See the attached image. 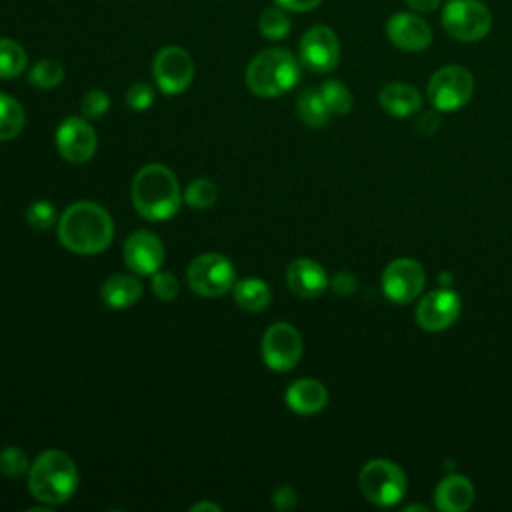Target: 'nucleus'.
Wrapping results in <instances>:
<instances>
[{
    "label": "nucleus",
    "mask_w": 512,
    "mask_h": 512,
    "mask_svg": "<svg viewBox=\"0 0 512 512\" xmlns=\"http://www.w3.org/2000/svg\"><path fill=\"white\" fill-rule=\"evenodd\" d=\"M418 130L420 132H424V134H432V132H436L438 130V126H440V118H438V114L436 112H426V114H422L420 116V120H418Z\"/></svg>",
    "instance_id": "obj_38"
},
{
    "label": "nucleus",
    "mask_w": 512,
    "mask_h": 512,
    "mask_svg": "<svg viewBox=\"0 0 512 512\" xmlns=\"http://www.w3.org/2000/svg\"><path fill=\"white\" fill-rule=\"evenodd\" d=\"M26 222L36 230H48L56 224V210L46 200L32 202L26 210Z\"/></svg>",
    "instance_id": "obj_31"
},
{
    "label": "nucleus",
    "mask_w": 512,
    "mask_h": 512,
    "mask_svg": "<svg viewBox=\"0 0 512 512\" xmlns=\"http://www.w3.org/2000/svg\"><path fill=\"white\" fill-rule=\"evenodd\" d=\"M302 356V338L300 332L286 324H272L262 338V358L266 366L274 372H288L298 364Z\"/></svg>",
    "instance_id": "obj_11"
},
{
    "label": "nucleus",
    "mask_w": 512,
    "mask_h": 512,
    "mask_svg": "<svg viewBox=\"0 0 512 512\" xmlns=\"http://www.w3.org/2000/svg\"><path fill=\"white\" fill-rule=\"evenodd\" d=\"M24 126V108L12 96L0 92V140H10Z\"/></svg>",
    "instance_id": "obj_24"
},
{
    "label": "nucleus",
    "mask_w": 512,
    "mask_h": 512,
    "mask_svg": "<svg viewBox=\"0 0 512 512\" xmlns=\"http://www.w3.org/2000/svg\"><path fill=\"white\" fill-rule=\"evenodd\" d=\"M28 470V456L18 446H6L0 450V474L6 478H18Z\"/></svg>",
    "instance_id": "obj_30"
},
{
    "label": "nucleus",
    "mask_w": 512,
    "mask_h": 512,
    "mask_svg": "<svg viewBox=\"0 0 512 512\" xmlns=\"http://www.w3.org/2000/svg\"><path fill=\"white\" fill-rule=\"evenodd\" d=\"M54 140L60 156L72 164L88 162L94 156L98 144L92 126L78 116L66 118L58 126Z\"/></svg>",
    "instance_id": "obj_13"
},
{
    "label": "nucleus",
    "mask_w": 512,
    "mask_h": 512,
    "mask_svg": "<svg viewBox=\"0 0 512 512\" xmlns=\"http://www.w3.org/2000/svg\"><path fill=\"white\" fill-rule=\"evenodd\" d=\"M460 314V296L450 288H438L428 292L418 308H416V322L430 332L444 330L454 324Z\"/></svg>",
    "instance_id": "obj_14"
},
{
    "label": "nucleus",
    "mask_w": 512,
    "mask_h": 512,
    "mask_svg": "<svg viewBox=\"0 0 512 512\" xmlns=\"http://www.w3.org/2000/svg\"><path fill=\"white\" fill-rule=\"evenodd\" d=\"M474 500V486L466 476H446L434 490V502L444 512H464Z\"/></svg>",
    "instance_id": "obj_19"
},
{
    "label": "nucleus",
    "mask_w": 512,
    "mask_h": 512,
    "mask_svg": "<svg viewBox=\"0 0 512 512\" xmlns=\"http://www.w3.org/2000/svg\"><path fill=\"white\" fill-rule=\"evenodd\" d=\"M152 102H154V90L146 82H136L126 92V104L136 112H142V110L150 108Z\"/></svg>",
    "instance_id": "obj_34"
},
{
    "label": "nucleus",
    "mask_w": 512,
    "mask_h": 512,
    "mask_svg": "<svg viewBox=\"0 0 512 512\" xmlns=\"http://www.w3.org/2000/svg\"><path fill=\"white\" fill-rule=\"evenodd\" d=\"M332 288L336 294H350L356 288V278L350 272H338L332 280Z\"/></svg>",
    "instance_id": "obj_37"
},
{
    "label": "nucleus",
    "mask_w": 512,
    "mask_h": 512,
    "mask_svg": "<svg viewBox=\"0 0 512 512\" xmlns=\"http://www.w3.org/2000/svg\"><path fill=\"white\" fill-rule=\"evenodd\" d=\"M132 204L146 220H168L180 204V184L170 168L164 164H146L132 180Z\"/></svg>",
    "instance_id": "obj_2"
},
{
    "label": "nucleus",
    "mask_w": 512,
    "mask_h": 512,
    "mask_svg": "<svg viewBox=\"0 0 512 512\" xmlns=\"http://www.w3.org/2000/svg\"><path fill=\"white\" fill-rule=\"evenodd\" d=\"M424 268L412 258H398L382 272V292L396 304L412 302L424 288Z\"/></svg>",
    "instance_id": "obj_12"
},
{
    "label": "nucleus",
    "mask_w": 512,
    "mask_h": 512,
    "mask_svg": "<svg viewBox=\"0 0 512 512\" xmlns=\"http://www.w3.org/2000/svg\"><path fill=\"white\" fill-rule=\"evenodd\" d=\"M28 486L36 500L62 504L76 492L78 470L72 458L62 450H46L30 466Z\"/></svg>",
    "instance_id": "obj_4"
},
{
    "label": "nucleus",
    "mask_w": 512,
    "mask_h": 512,
    "mask_svg": "<svg viewBox=\"0 0 512 512\" xmlns=\"http://www.w3.org/2000/svg\"><path fill=\"white\" fill-rule=\"evenodd\" d=\"M152 292L160 298V300H174L180 292V284L178 278L172 272H154L152 274Z\"/></svg>",
    "instance_id": "obj_33"
},
{
    "label": "nucleus",
    "mask_w": 512,
    "mask_h": 512,
    "mask_svg": "<svg viewBox=\"0 0 512 512\" xmlns=\"http://www.w3.org/2000/svg\"><path fill=\"white\" fill-rule=\"evenodd\" d=\"M474 94V78L468 68L460 64H448L438 68L426 86L430 104L440 112H454L468 104Z\"/></svg>",
    "instance_id": "obj_6"
},
{
    "label": "nucleus",
    "mask_w": 512,
    "mask_h": 512,
    "mask_svg": "<svg viewBox=\"0 0 512 512\" xmlns=\"http://www.w3.org/2000/svg\"><path fill=\"white\" fill-rule=\"evenodd\" d=\"M112 236V218L96 202H74L58 218V238L70 252L98 254L110 246Z\"/></svg>",
    "instance_id": "obj_1"
},
{
    "label": "nucleus",
    "mask_w": 512,
    "mask_h": 512,
    "mask_svg": "<svg viewBox=\"0 0 512 512\" xmlns=\"http://www.w3.org/2000/svg\"><path fill=\"white\" fill-rule=\"evenodd\" d=\"M62 80H64V68L60 62L52 58H44L36 62L28 72V82L34 88H42V90H50L58 86Z\"/></svg>",
    "instance_id": "obj_27"
},
{
    "label": "nucleus",
    "mask_w": 512,
    "mask_h": 512,
    "mask_svg": "<svg viewBox=\"0 0 512 512\" xmlns=\"http://www.w3.org/2000/svg\"><path fill=\"white\" fill-rule=\"evenodd\" d=\"M404 4L412 12H432L442 4V0H404Z\"/></svg>",
    "instance_id": "obj_39"
},
{
    "label": "nucleus",
    "mask_w": 512,
    "mask_h": 512,
    "mask_svg": "<svg viewBox=\"0 0 512 512\" xmlns=\"http://www.w3.org/2000/svg\"><path fill=\"white\" fill-rule=\"evenodd\" d=\"M388 40L406 52H420L432 44V30L418 12H396L386 22Z\"/></svg>",
    "instance_id": "obj_16"
},
{
    "label": "nucleus",
    "mask_w": 512,
    "mask_h": 512,
    "mask_svg": "<svg viewBox=\"0 0 512 512\" xmlns=\"http://www.w3.org/2000/svg\"><path fill=\"white\" fill-rule=\"evenodd\" d=\"M142 294V284L136 276L130 274H112L104 280L100 288V296L104 304H108L114 310L132 306Z\"/></svg>",
    "instance_id": "obj_21"
},
{
    "label": "nucleus",
    "mask_w": 512,
    "mask_h": 512,
    "mask_svg": "<svg viewBox=\"0 0 512 512\" xmlns=\"http://www.w3.org/2000/svg\"><path fill=\"white\" fill-rule=\"evenodd\" d=\"M320 94H322L330 114L342 116L352 108V94L346 88V84L340 82V80H326L320 86Z\"/></svg>",
    "instance_id": "obj_29"
},
{
    "label": "nucleus",
    "mask_w": 512,
    "mask_h": 512,
    "mask_svg": "<svg viewBox=\"0 0 512 512\" xmlns=\"http://www.w3.org/2000/svg\"><path fill=\"white\" fill-rule=\"evenodd\" d=\"M378 102L388 114L396 118H406L420 110L422 96L414 86L406 82H390L380 90Z\"/></svg>",
    "instance_id": "obj_20"
},
{
    "label": "nucleus",
    "mask_w": 512,
    "mask_h": 512,
    "mask_svg": "<svg viewBox=\"0 0 512 512\" xmlns=\"http://www.w3.org/2000/svg\"><path fill=\"white\" fill-rule=\"evenodd\" d=\"M232 294H234L236 304L248 312L266 310L272 300L268 284L260 278H244V280L236 282L232 286Z\"/></svg>",
    "instance_id": "obj_22"
},
{
    "label": "nucleus",
    "mask_w": 512,
    "mask_h": 512,
    "mask_svg": "<svg viewBox=\"0 0 512 512\" xmlns=\"http://www.w3.org/2000/svg\"><path fill=\"white\" fill-rule=\"evenodd\" d=\"M28 62L26 50L10 38H0V78H16L24 72Z\"/></svg>",
    "instance_id": "obj_25"
},
{
    "label": "nucleus",
    "mask_w": 512,
    "mask_h": 512,
    "mask_svg": "<svg viewBox=\"0 0 512 512\" xmlns=\"http://www.w3.org/2000/svg\"><path fill=\"white\" fill-rule=\"evenodd\" d=\"M442 28L460 42H478L492 28V12L480 0H448L442 6Z\"/></svg>",
    "instance_id": "obj_5"
},
{
    "label": "nucleus",
    "mask_w": 512,
    "mask_h": 512,
    "mask_svg": "<svg viewBox=\"0 0 512 512\" xmlns=\"http://www.w3.org/2000/svg\"><path fill=\"white\" fill-rule=\"evenodd\" d=\"M322 0H274L276 6L284 8L286 12H310L320 6Z\"/></svg>",
    "instance_id": "obj_36"
},
{
    "label": "nucleus",
    "mask_w": 512,
    "mask_h": 512,
    "mask_svg": "<svg viewBox=\"0 0 512 512\" xmlns=\"http://www.w3.org/2000/svg\"><path fill=\"white\" fill-rule=\"evenodd\" d=\"M124 262L132 272L152 276L164 262V246L160 238L150 230L132 232L124 242Z\"/></svg>",
    "instance_id": "obj_15"
},
{
    "label": "nucleus",
    "mask_w": 512,
    "mask_h": 512,
    "mask_svg": "<svg viewBox=\"0 0 512 512\" xmlns=\"http://www.w3.org/2000/svg\"><path fill=\"white\" fill-rule=\"evenodd\" d=\"M300 80V60L286 48L258 52L246 68V86L260 98H276Z\"/></svg>",
    "instance_id": "obj_3"
},
{
    "label": "nucleus",
    "mask_w": 512,
    "mask_h": 512,
    "mask_svg": "<svg viewBox=\"0 0 512 512\" xmlns=\"http://www.w3.org/2000/svg\"><path fill=\"white\" fill-rule=\"evenodd\" d=\"M296 110H298L300 120L310 128H322V126H326V122L330 118V110H328L320 90H314V88H308L298 96Z\"/></svg>",
    "instance_id": "obj_23"
},
{
    "label": "nucleus",
    "mask_w": 512,
    "mask_h": 512,
    "mask_svg": "<svg viewBox=\"0 0 512 512\" xmlns=\"http://www.w3.org/2000/svg\"><path fill=\"white\" fill-rule=\"evenodd\" d=\"M296 502H298L296 492L290 486H278L272 494V504L276 510H292Z\"/></svg>",
    "instance_id": "obj_35"
},
{
    "label": "nucleus",
    "mask_w": 512,
    "mask_h": 512,
    "mask_svg": "<svg viewBox=\"0 0 512 512\" xmlns=\"http://www.w3.org/2000/svg\"><path fill=\"white\" fill-rule=\"evenodd\" d=\"M358 484L362 494L376 506H394L406 492V474L398 464L378 458L364 464Z\"/></svg>",
    "instance_id": "obj_7"
},
{
    "label": "nucleus",
    "mask_w": 512,
    "mask_h": 512,
    "mask_svg": "<svg viewBox=\"0 0 512 512\" xmlns=\"http://www.w3.org/2000/svg\"><path fill=\"white\" fill-rule=\"evenodd\" d=\"M108 108H110V98L102 90H90L82 96L80 110L86 118H100L108 112Z\"/></svg>",
    "instance_id": "obj_32"
},
{
    "label": "nucleus",
    "mask_w": 512,
    "mask_h": 512,
    "mask_svg": "<svg viewBox=\"0 0 512 512\" xmlns=\"http://www.w3.org/2000/svg\"><path fill=\"white\" fill-rule=\"evenodd\" d=\"M258 30L268 40H280L290 32V18L284 8L268 6L258 16Z\"/></svg>",
    "instance_id": "obj_26"
},
{
    "label": "nucleus",
    "mask_w": 512,
    "mask_h": 512,
    "mask_svg": "<svg viewBox=\"0 0 512 512\" xmlns=\"http://www.w3.org/2000/svg\"><path fill=\"white\" fill-rule=\"evenodd\" d=\"M288 288L300 298H318L328 288V276L324 268L310 258H296L286 270Z\"/></svg>",
    "instance_id": "obj_17"
},
{
    "label": "nucleus",
    "mask_w": 512,
    "mask_h": 512,
    "mask_svg": "<svg viewBox=\"0 0 512 512\" xmlns=\"http://www.w3.org/2000/svg\"><path fill=\"white\" fill-rule=\"evenodd\" d=\"M298 60L314 74L332 72L340 60V42L336 32L324 24L308 28L298 44Z\"/></svg>",
    "instance_id": "obj_9"
},
{
    "label": "nucleus",
    "mask_w": 512,
    "mask_h": 512,
    "mask_svg": "<svg viewBox=\"0 0 512 512\" xmlns=\"http://www.w3.org/2000/svg\"><path fill=\"white\" fill-rule=\"evenodd\" d=\"M326 402H328L326 388L318 380H312V378L296 380L286 390L288 408L302 416L320 412L326 406Z\"/></svg>",
    "instance_id": "obj_18"
},
{
    "label": "nucleus",
    "mask_w": 512,
    "mask_h": 512,
    "mask_svg": "<svg viewBox=\"0 0 512 512\" xmlns=\"http://www.w3.org/2000/svg\"><path fill=\"white\" fill-rule=\"evenodd\" d=\"M234 264L220 252H206L196 256L186 272L188 286L206 298L222 296L234 286Z\"/></svg>",
    "instance_id": "obj_8"
},
{
    "label": "nucleus",
    "mask_w": 512,
    "mask_h": 512,
    "mask_svg": "<svg viewBox=\"0 0 512 512\" xmlns=\"http://www.w3.org/2000/svg\"><path fill=\"white\" fill-rule=\"evenodd\" d=\"M152 76L160 92L174 96L184 92L194 78V62L180 46H164L152 62Z\"/></svg>",
    "instance_id": "obj_10"
},
{
    "label": "nucleus",
    "mask_w": 512,
    "mask_h": 512,
    "mask_svg": "<svg viewBox=\"0 0 512 512\" xmlns=\"http://www.w3.org/2000/svg\"><path fill=\"white\" fill-rule=\"evenodd\" d=\"M184 200L194 210H208L218 200V188L214 182L206 178H196L194 182L188 184L184 192Z\"/></svg>",
    "instance_id": "obj_28"
},
{
    "label": "nucleus",
    "mask_w": 512,
    "mask_h": 512,
    "mask_svg": "<svg viewBox=\"0 0 512 512\" xmlns=\"http://www.w3.org/2000/svg\"><path fill=\"white\" fill-rule=\"evenodd\" d=\"M204 510H210V512H220L222 508L216 504V502H198L190 508V512H204Z\"/></svg>",
    "instance_id": "obj_40"
}]
</instances>
